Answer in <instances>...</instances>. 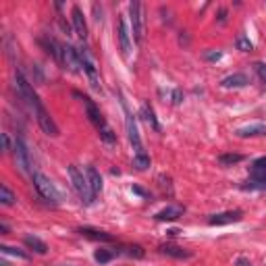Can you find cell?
<instances>
[{"label": "cell", "instance_id": "4dcf8cb0", "mask_svg": "<svg viewBox=\"0 0 266 266\" xmlns=\"http://www.w3.org/2000/svg\"><path fill=\"white\" fill-rule=\"evenodd\" d=\"M252 173H266V156H262V158H256L252 162Z\"/></svg>", "mask_w": 266, "mask_h": 266}, {"label": "cell", "instance_id": "8d00e7d4", "mask_svg": "<svg viewBox=\"0 0 266 266\" xmlns=\"http://www.w3.org/2000/svg\"><path fill=\"white\" fill-rule=\"evenodd\" d=\"M218 23H227V9L218 11Z\"/></svg>", "mask_w": 266, "mask_h": 266}, {"label": "cell", "instance_id": "4316f807", "mask_svg": "<svg viewBox=\"0 0 266 266\" xmlns=\"http://www.w3.org/2000/svg\"><path fill=\"white\" fill-rule=\"evenodd\" d=\"M235 46H237V50H241V52H249V50H254V44L249 42V38H246L244 34L237 36Z\"/></svg>", "mask_w": 266, "mask_h": 266}, {"label": "cell", "instance_id": "d6986e66", "mask_svg": "<svg viewBox=\"0 0 266 266\" xmlns=\"http://www.w3.org/2000/svg\"><path fill=\"white\" fill-rule=\"evenodd\" d=\"M40 44L46 48V52L52 54V57L60 62V50H62V44H58V42L54 40V38H50V36H42V38H40Z\"/></svg>", "mask_w": 266, "mask_h": 266}, {"label": "cell", "instance_id": "9c48e42d", "mask_svg": "<svg viewBox=\"0 0 266 266\" xmlns=\"http://www.w3.org/2000/svg\"><path fill=\"white\" fill-rule=\"evenodd\" d=\"M34 114H36V121H38V125H40V129L46 133V135H50V137L58 135V125L54 123V119L48 114V111L44 108V104L38 106L34 111Z\"/></svg>", "mask_w": 266, "mask_h": 266}, {"label": "cell", "instance_id": "ba28073f", "mask_svg": "<svg viewBox=\"0 0 266 266\" xmlns=\"http://www.w3.org/2000/svg\"><path fill=\"white\" fill-rule=\"evenodd\" d=\"M79 57H81V65H83V71H85V75L90 77V83H92V88L96 90V92H100V90H102V85H100L98 69H96V62H94L92 54H90L88 50H85V48H81V50H79Z\"/></svg>", "mask_w": 266, "mask_h": 266}, {"label": "cell", "instance_id": "8992f818", "mask_svg": "<svg viewBox=\"0 0 266 266\" xmlns=\"http://www.w3.org/2000/svg\"><path fill=\"white\" fill-rule=\"evenodd\" d=\"M60 62H62V67L69 69V71L75 73V75L83 73V65H81L79 50L73 48L71 44H62V50H60Z\"/></svg>", "mask_w": 266, "mask_h": 266}, {"label": "cell", "instance_id": "2e32d148", "mask_svg": "<svg viewBox=\"0 0 266 266\" xmlns=\"http://www.w3.org/2000/svg\"><path fill=\"white\" fill-rule=\"evenodd\" d=\"M85 177H88V183L92 187V193L94 195H98L100 191H102V177H100L96 167H88V169H85Z\"/></svg>", "mask_w": 266, "mask_h": 266}, {"label": "cell", "instance_id": "8fae6325", "mask_svg": "<svg viewBox=\"0 0 266 266\" xmlns=\"http://www.w3.org/2000/svg\"><path fill=\"white\" fill-rule=\"evenodd\" d=\"M241 210H227V212H218L208 218V223L212 227H223V225H233L241 221Z\"/></svg>", "mask_w": 266, "mask_h": 266}, {"label": "cell", "instance_id": "7402d4cb", "mask_svg": "<svg viewBox=\"0 0 266 266\" xmlns=\"http://www.w3.org/2000/svg\"><path fill=\"white\" fill-rule=\"evenodd\" d=\"M23 241H25V246L29 249H34V252H38V254H46V252H48V246H46L44 241L40 237H36V235H27Z\"/></svg>", "mask_w": 266, "mask_h": 266}, {"label": "cell", "instance_id": "1f68e13d", "mask_svg": "<svg viewBox=\"0 0 266 266\" xmlns=\"http://www.w3.org/2000/svg\"><path fill=\"white\" fill-rule=\"evenodd\" d=\"M171 100H173V104H181L183 102V92L179 88H175L173 94H171Z\"/></svg>", "mask_w": 266, "mask_h": 266}, {"label": "cell", "instance_id": "484cf974", "mask_svg": "<svg viewBox=\"0 0 266 266\" xmlns=\"http://www.w3.org/2000/svg\"><path fill=\"white\" fill-rule=\"evenodd\" d=\"M133 167H135L137 171H146L148 167H150V156H148V154H137L135 158H133Z\"/></svg>", "mask_w": 266, "mask_h": 266}, {"label": "cell", "instance_id": "ab89813d", "mask_svg": "<svg viewBox=\"0 0 266 266\" xmlns=\"http://www.w3.org/2000/svg\"><path fill=\"white\" fill-rule=\"evenodd\" d=\"M0 231H2V233H4V235H6V233H9V227H6L4 223H0Z\"/></svg>", "mask_w": 266, "mask_h": 266}, {"label": "cell", "instance_id": "836d02e7", "mask_svg": "<svg viewBox=\"0 0 266 266\" xmlns=\"http://www.w3.org/2000/svg\"><path fill=\"white\" fill-rule=\"evenodd\" d=\"M256 71H258V75L262 77V81L266 85V65H264V62H256Z\"/></svg>", "mask_w": 266, "mask_h": 266}, {"label": "cell", "instance_id": "f35d334b", "mask_svg": "<svg viewBox=\"0 0 266 266\" xmlns=\"http://www.w3.org/2000/svg\"><path fill=\"white\" fill-rule=\"evenodd\" d=\"M133 191H135L137 195H142V198H148V193L142 190V187H137V185H133Z\"/></svg>", "mask_w": 266, "mask_h": 266}, {"label": "cell", "instance_id": "7c38bea8", "mask_svg": "<svg viewBox=\"0 0 266 266\" xmlns=\"http://www.w3.org/2000/svg\"><path fill=\"white\" fill-rule=\"evenodd\" d=\"M77 233H81L83 237H88L92 241H100V244H113L114 241V237L111 235V233L94 229V227H81V229H77Z\"/></svg>", "mask_w": 266, "mask_h": 266}, {"label": "cell", "instance_id": "6da1fadb", "mask_svg": "<svg viewBox=\"0 0 266 266\" xmlns=\"http://www.w3.org/2000/svg\"><path fill=\"white\" fill-rule=\"evenodd\" d=\"M75 96L81 100L83 102V106H85V113H88V119L92 121V125L96 127V131H98V135H100V139H102L104 144H108V146H113V144H116V135H114V131H113V127L106 123V119L102 116V113H100V108L94 104V100L92 98H88V96H83V94H79V92H75Z\"/></svg>", "mask_w": 266, "mask_h": 266}, {"label": "cell", "instance_id": "603a6c76", "mask_svg": "<svg viewBox=\"0 0 266 266\" xmlns=\"http://www.w3.org/2000/svg\"><path fill=\"white\" fill-rule=\"evenodd\" d=\"M246 190H266V173H256L252 179L244 185Z\"/></svg>", "mask_w": 266, "mask_h": 266}, {"label": "cell", "instance_id": "7a4b0ae2", "mask_svg": "<svg viewBox=\"0 0 266 266\" xmlns=\"http://www.w3.org/2000/svg\"><path fill=\"white\" fill-rule=\"evenodd\" d=\"M13 85H15V90H17L19 98H21V100H25V104L31 108V111H36V108L42 104V100L38 98V94H36V90H34V85H31V83L25 79V75H23L21 71H15Z\"/></svg>", "mask_w": 266, "mask_h": 266}, {"label": "cell", "instance_id": "d6a6232c", "mask_svg": "<svg viewBox=\"0 0 266 266\" xmlns=\"http://www.w3.org/2000/svg\"><path fill=\"white\" fill-rule=\"evenodd\" d=\"M221 57H223L221 50H208V52H204V58L206 60H218Z\"/></svg>", "mask_w": 266, "mask_h": 266}, {"label": "cell", "instance_id": "60d3db41", "mask_svg": "<svg viewBox=\"0 0 266 266\" xmlns=\"http://www.w3.org/2000/svg\"><path fill=\"white\" fill-rule=\"evenodd\" d=\"M169 233V235H177V233H181V231H179V229H171V231H167Z\"/></svg>", "mask_w": 266, "mask_h": 266}, {"label": "cell", "instance_id": "4fadbf2b", "mask_svg": "<svg viewBox=\"0 0 266 266\" xmlns=\"http://www.w3.org/2000/svg\"><path fill=\"white\" fill-rule=\"evenodd\" d=\"M116 34H119V44H121L123 54H125V57H129V54H131V40H129V29H127V21H125V17L119 19Z\"/></svg>", "mask_w": 266, "mask_h": 266}, {"label": "cell", "instance_id": "5b68a950", "mask_svg": "<svg viewBox=\"0 0 266 266\" xmlns=\"http://www.w3.org/2000/svg\"><path fill=\"white\" fill-rule=\"evenodd\" d=\"M31 181H34V187L46 202L58 204V191H57V187H54V183L48 177L42 175V173H31Z\"/></svg>", "mask_w": 266, "mask_h": 266}, {"label": "cell", "instance_id": "44dd1931", "mask_svg": "<svg viewBox=\"0 0 266 266\" xmlns=\"http://www.w3.org/2000/svg\"><path fill=\"white\" fill-rule=\"evenodd\" d=\"M139 114H142V119H144L148 125H150L154 131H160V125H158V121H156V114H154V111H152L150 104H144L142 111H139Z\"/></svg>", "mask_w": 266, "mask_h": 266}, {"label": "cell", "instance_id": "d4e9b609", "mask_svg": "<svg viewBox=\"0 0 266 266\" xmlns=\"http://www.w3.org/2000/svg\"><path fill=\"white\" fill-rule=\"evenodd\" d=\"M0 202H2L4 206H13L15 204V193L9 190V185H0Z\"/></svg>", "mask_w": 266, "mask_h": 266}, {"label": "cell", "instance_id": "30bf717a", "mask_svg": "<svg viewBox=\"0 0 266 266\" xmlns=\"http://www.w3.org/2000/svg\"><path fill=\"white\" fill-rule=\"evenodd\" d=\"M125 129H127V137L133 146V150H135V156L137 154H146L144 152V144H142V137H139V131H137V123L133 119V114H125Z\"/></svg>", "mask_w": 266, "mask_h": 266}, {"label": "cell", "instance_id": "f546056e", "mask_svg": "<svg viewBox=\"0 0 266 266\" xmlns=\"http://www.w3.org/2000/svg\"><path fill=\"white\" fill-rule=\"evenodd\" d=\"M123 249H125V254H127L129 258H144L146 256L142 246H127V247H123Z\"/></svg>", "mask_w": 266, "mask_h": 266}, {"label": "cell", "instance_id": "d590c367", "mask_svg": "<svg viewBox=\"0 0 266 266\" xmlns=\"http://www.w3.org/2000/svg\"><path fill=\"white\" fill-rule=\"evenodd\" d=\"M235 264H237V266H252V262H249L247 258H244V256L237 258V262H235Z\"/></svg>", "mask_w": 266, "mask_h": 266}, {"label": "cell", "instance_id": "52a82bcc", "mask_svg": "<svg viewBox=\"0 0 266 266\" xmlns=\"http://www.w3.org/2000/svg\"><path fill=\"white\" fill-rule=\"evenodd\" d=\"M13 154H15V162H17V167L21 169V173H31V156H29L25 142H23L21 137H15Z\"/></svg>", "mask_w": 266, "mask_h": 266}, {"label": "cell", "instance_id": "74e56055", "mask_svg": "<svg viewBox=\"0 0 266 266\" xmlns=\"http://www.w3.org/2000/svg\"><path fill=\"white\" fill-rule=\"evenodd\" d=\"M94 13H96V21L102 19V9H100L98 4H94Z\"/></svg>", "mask_w": 266, "mask_h": 266}, {"label": "cell", "instance_id": "e575fe53", "mask_svg": "<svg viewBox=\"0 0 266 266\" xmlns=\"http://www.w3.org/2000/svg\"><path fill=\"white\" fill-rule=\"evenodd\" d=\"M0 137H2V150H4V152H11V150H13V146H11L9 135H6V133H2Z\"/></svg>", "mask_w": 266, "mask_h": 266}, {"label": "cell", "instance_id": "e0dca14e", "mask_svg": "<svg viewBox=\"0 0 266 266\" xmlns=\"http://www.w3.org/2000/svg\"><path fill=\"white\" fill-rule=\"evenodd\" d=\"M183 214V208L181 206H167V208H162L160 212H156V221H160V223H169V221H175V218H179Z\"/></svg>", "mask_w": 266, "mask_h": 266}, {"label": "cell", "instance_id": "5bb4252c", "mask_svg": "<svg viewBox=\"0 0 266 266\" xmlns=\"http://www.w3.org/2000/svg\"><path fill=\"white\" fill-rule=\"evenodd\" d=\"M71 21H73V31L81 38V40H85V38H88V25H85L83 13H81L79 6H75V9L71 11Z\"/></svg>", "mask_w": 266, "mask_h": 266}, {"label": "cell", "instance_id": "277c9868", "mask_svg": "<svg viewBox=\"0 0 266 266\" xmlns=\"http://www.w3.org/2000/svg\"><path fill=\"white\" fill-rule=\"evenodd\" d=\"M129 17H131V27H133V38L137 42H144L146 36V11L142 2H131L129 4Z\"/></svg>", "mask_w": 266, "mask_h": 266}, {"label": "cell", "instance_id": "cb8c5ba5", "mask_svg": "<svg viewBox=\"0 0 266 266\" xmlns=\"http://www.w3.org/2000/svg\"><path fill=\"white\" fill-rule=\"evenodd\" d=\"M116 254H121L119 249H106V247H100V249H96V254H94V258H96V262L106 264V262H111Z\"/></svg>", "mask_w": 266, "mask_h": 266}, {"label": "cell", "instance_id": "ac0fdd59", "mask_svg": "<svg viewBox=\"0 0 266 266\" xmlns=\"http://www.w3.org/2000/svg\"><path fill=\"white\" fill-rule=\"evenodd\" d=\"M258 135H266V125L254 123V125H246V127L237 129V137H258Z\"/></svg>", "mask_w": 266, "mask_h": 266}, {"label": "cell", "instance_id": "3957f363", "mask_svg": "<svg viewBox=\"0 0 266 266\" xmlns=\"http://www.w3.org/2000/svg\"><path fill=\"white\" fill-rule=\"evenodd\" d=\"M69 175H71V183H73V187H75V191L79 193L81 202H83V204H92L96 195L92 193V187H90V183H88V177H83V173L75 167V164H71V167H69Z\"/></svg>", "mask_w": 266, "mask_h": 266}, {"label": "cell", "instance_id": "83f0119b", "mask_svg": "<svg viewBox=\"0 0 266 266\" xmlns=\"http://www.w3.org/2000/svg\"><path fill=\"white\" fill-rule=\"evenodd\" d=\"M0 252H2V254H11V256H17V258H21V260H29V254L21 252V249H17V247H11V246H0Z\"/></svg>", "mask_w": 266, "mask_h": 266}, {"label": "cell", "instance_id": "9a60e30c", "mask_svg": "<svg viewBox=\"0 0 266 266\" xmlns=\"http://www.w3.org/2000/svg\"><path fill=\"white\" fill-rule=\"evenodd\" d=\"M247 83H249V79H247L246 73H233V75L225 77V79L221 81V85H223V88H227V90H231V88H246Z\"/></svg>", "mask_w": 266, "mask_h": 266}, {"label": "cell", "instance_id": "f1b7e54d", "mask_svg": "<svg viewBox=\"0 0 266 266\" xmlns=\"http://www.w3.org/2000/svg\"><path fill=\"white\" fill-rule=\"evenodd\" d=\"M218 160H221V164H225V167H231V164H237L244 160V156L241 154H223Z\"/></svg>", "mask_w": 266, "mask_h": 266}, {"label": "cell", "instance_id": "ffe728a7", "mask_svg": "<svg viewBox=\"0 0 266 266\" xmlns=\"http://www.w3.org/2000/svg\"><path fill=\"white\" fill-rule=\"evenodd\" d=\"M160 252H162L164 256L179 258V260H183V258H191V252H187V249L179 247V246H173V244H164V246H160Z\"/></svg>", "mask_w": 266, "mask_h": 266}]
</instances>
